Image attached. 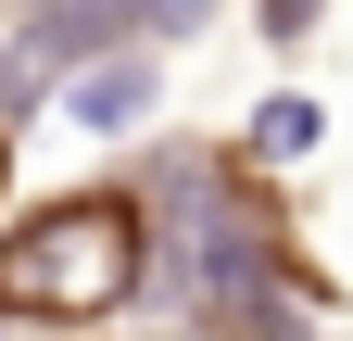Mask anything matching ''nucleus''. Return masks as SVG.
<instances>
[{"label":"nucleus","instance_id":"obj_1","mask_svg":"<svg viewBox=\"0 0 353 341\" xmlns=\"http://www.w3.org/2000/svg\"><path fill=\"white\" fill-rule=\"evenodd\" d=\"M152 190H51L0 228V329H101L152 291Z\"/></svg>","mask_w":353,"mask_h":341},{"label":"nucleus","instance_id":"obj_2","mask_svg":"<svg viewBox=\"0 0 353 341\" xmlns=\"http://www.w3.org/2000/svg\"><path fill=\"white\" fill-rule=\"evenodd\" d=\"M152 89H164V51H101V64H76L63 76V101H76V126H139L152 114Z\"/></svg>","mask_w":353,"mask_h":341},{"label":"nucleus","instance_id":"obj_3","mask_svg":"<svg viewBox=\"0 0 353 341\" xmlns=\"http://www.w3.org/2000/svg\"><path fill=\"white\" fill-rule=\"evenodd\" d=\"M316 139H328V114L303 101V89H278V101H265V114L240 126V152H252V164H303V152H316Z\"/></svg>","mask_w":353,"mask_h":341},{"label":"nucleus","instance_id":"obj_4","mask_svg":"<svg viewBox=\"0 0 353 341\" xmlns=\"http://www.w3.org/2000/svg\"><path fill=\"white\" fill-rule=\"evenodd\" d=\"M328 0H265V51H303V26H316Z\"/></svg>","mask_w":353,"mask_h":341},{"label":"nucleus","instance_id":"obj_5","mask_svg":"<svg viewBox=\"0 0 353 341\" xmlns=\"http://www.w3.org/2000/svg\"><path fill=\"white\" fill-rule=\"evenodd\" d=\"M0 164H13V126H0Z\"/></svg>","mask_w":353,"mask_h":341}]
</instances>
